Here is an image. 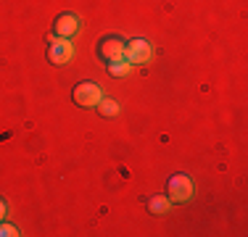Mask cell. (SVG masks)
Returning <instances> with one entry per match:
<instances>
[{"label":"cell","mask_w":248,"mask_h":237,"mask_svg":"<svg viewBox=\"0 0 248 237\" xmlns=\"http://www.w3.org/2000/svg\"><path fill=\"white\" fill-rule=\"evenodd\" d=\"M196 195V185L187 174H174L167 179V198L172 203H187Z\"/></svg>","instance_id":"1"},{"label":"cell","mask_w":248,"mask_h":237,"mask_svg":"<svg viewBox=\"0 0 248 237\" xmlns=\"http://www.w3.org/2000/svg\"><path fill=\"white\" fill-rule=\"evenodd\" d=\"M74 56V47L69 43L66 37H56V34H50L48 37V61L53 66H66L69 61H72Z\"/></svg>","instance_id":"2"},{"label":"cell","mask_w":248,"mask_h":237,"mask_svg":"<svg viewBox=\"0 0 248 237\" xmlns=\"http://www.w3.org/2000/svg\"><path fill=\"white\" fill-rule=\"evenodd\" d=\"M169 208H172V200L167 195H153V198H148V211L153 216H164V213H169Z\"/></svg>","instance_id":"7"},{"label":"cell","mask_w":248,"mask_h":237,"mask_svg":"<svg viewBox=\"0 0 248 237\" xmlns=\"http://www.w3.org/2000/svg\"><path fill=\"white\" fill-rule=\"evenodd\" d=\"M98 58L100 61H106V63H111V61H119V58H124V40L119 37H114V34H108V37H103L98 43Z\"/></svg>","instance_id":"5"},{"label":"cell","mask_w":248,"mask_h":237,"mask_svg":"<svg viewBox=\"0 0 248 237\" xmlns=\"http://www.w3.org/2000/svg\"><path fill=\"white\" fill-rule=\"evenodd\" d=\"M153 58V47L148 40H129L127 45H124V61L132 63V66H145Z\"/></svg>","instance_id":"3"},{"label":"cell","mask_w":248,"mask_h":237,"mask_svg":"<svg viewBox=\"0 0 248 237\" xmlns=\"http://www.w3.org/2000/svg\"><path fill=\"white\" fill-rule=\"evenodd\" d=\"M19 235V229L14 227V224H3L0 222V237H16Z\"/></svg>","instance_id":"10"},{"label":"cell","mask_w":248,"mask_h":237,"mask_svg":"<svg viewBox=\"0 0 248 237\" xmlns=\"http://www.w3.org/2000/svg\"><path fill=\"white\" fill-rule=\"evenodd\" d=\"M79 27H82V21H79L77 14H61L56 21H53V34H56V37L72 40L74 34L79 32Z\"/></svg>","instance_id":"6"},{"label":"cell","mask_w":248,"mask_h":237,"mask_svg":"<svg viewBox=\"0 0 248 237\" xmlns=\"http://www.w3.org/2000/svg\"><path fill=\"white\" fill-rule=\"evenodd\" d=\"M100 98H103V92H100V87L95 82H79L72 92V100L79 108H95L100 103Z\"/></svg>","instance_id":"4"},{"label":"cell","mask_w":248,"mask_h":237,"mask_svg":"<svg viewBox=\"0 0 248 237\" xmlns=\"http://www.w3.org/2000/svg\"><path fill=\"white\" fill-rule=\"evenodd\" d=\"M108 66V74L111 76H127L129 71H132V63H127L124 58H119V61H111V63H106Z\"/></svg>","instance_id":"9"},{"label":"cell","mask_w":248,"mask_h":237,"mask_svg":"<svg viewBox=\"0 0 248 237\" xmlns=\"http://www.w3.org/2000/svg\"><path fill=\"white\" fill-rule=\"evenodd\" d=\"M5 213H8V203H5L3 198H0V222L5 219Z\"/></svg>","instance_id":"11"},{"label":"cell","mask_w":248,"mask_h":237,"mask_svg":"<svg viewBox=\"0 0 248 237\" xmlns=\"http://www.w3.org/2000/svg\"><path fill=\"white\" fill-rule=\"evenodd\" d=\"M100 116H116L119 114V103H116L114 98H100V103L95 105Z\"/></svg>","instance_id":"8"}]
</instances>
